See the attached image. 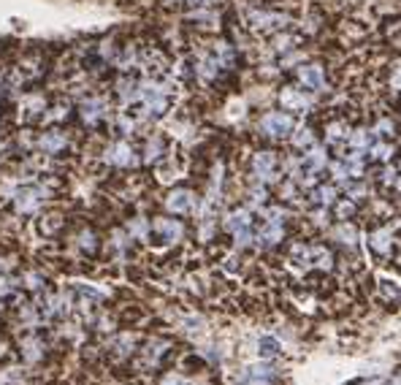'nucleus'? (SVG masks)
<instances>
[{"label": "nucleus", "mask_w": 401, "mask_h": 385, "mask_svg": "<svg viewBox=\"0 0 401 385\" xmlns=\"http://www.w3.org/2000/svg\"><path fill=\"white\" fill-rule=\"evenodd\" d=\"M245 24L247 30H255L263 36H277L282 30H290L293 17L277 11V8H266V6H249L245 11Z\"/></svg>", "instance_id": "f257e3e1"}, {"label": "nucleus", "mask_w": 401, "mask_h": 385, "mask_svg": "<svg viewBox=\"0 0 401 385\" xmlns=\"http://www.w3.org/2000/svg\"><path fill=\"white\" fill-rule=\"evenodd\" d=\"M138 103L150 117H163L171 103V90L157 79H144L138 82Z\"/></svg>", "instance_id": "f03ea898"}, {"label": "nucleus", "mask_w": 401, "mask_h": 385, "mask_svg": "<svg viewBox=\"0 0 401 385\" xmlns=\"http://www.w3.org/2000/svg\"><path fill=\"white\" fill-rule=\"evenodd\" d=\"M296 117L290 112H279V109H268V112L261 114L258 119V133L263 138H271V141H282V138H290L293 131H296Z\"/></svg>", "instance_id": "7ed1b4c3"}, {"label": "nucleus", "mask_w": 401, "mask_h": 385, "mask_svg": "<svg viewBox=\"0 0 401 385\" xmlns=\"http://www.w3.org/2000/svg\"><path fill=\"white\" fill-rule=\"evenodd\" d=\"M296 82L298 87L309 90L312 95H323L328 92V73H326V66L323 63H314V60H304L296 66Z\"/></svg>", "instance_id": "20e7f679"}, {"label": "nucleus", "mask_w": 401, "mask_h": 385, "mask_svg": "<svg viewBox=\"0 0 401 385\" xmlns=\"http://www.w3.org/2000/svg\"><path fill=\"white\" fill-rule=\"evenodd\" d=\"M279 98V106L290 114H309L314 109V95L309 90H301V87H293L285 85L282 90L277 92Z\"/></svg>", "instance_id": "39448f33"}, {"label": "nucleus", "mask_w": 401, "mask_h": 385, "mask_svg": "<svg viewBox=\"0 0 401 385\" xmlns=\"http://www.w3.org/2000/svg\"><path fill=\"white\" fill-rule=\"evenodd\" d=\"M277 171H279V160H277L274 152L261 150V152L252 155V177H255V180H261V182L277 180Z\"/></svg>", "instance_id": "423d86ee"}, {"label": "nucleus", "mask_w": 401, "mask_h": 385, "mask_svg": "<svg viewBox=\"0 0 401 385\" xmlns=\"http://www.w3.org/2000/svg\"><path fill=\"white\" fill-rule=\"evenodd\" d=\"M106 112H109V103H106V98H98V95L85 98V101H82V106H79L82 122L89 125V128H95L98 122H103V119H106Z\"/></svg>", "instance_id": "0eeeda50"}, {"label": "nucleus", "mask_w": 401, "mask_h": 385, "mask_svg": "<svg viewBox=\"0 0 401 385\" xmlns=\"http://www.w3.org/2000/svg\"><path fill=\"white\" fill-rule=\"evenodd\" d=\"M44 190L41 187H24L17 193V209L20 212H33V209H38L41 201H44Z\"/></svg>", "instance_id": "6e6552de"}, {"label": "nucleus", "mask_w": 401, "mask_h": 385, "mask_svg": "<svg viewBox=\"0 0 401 385\" xmlns=\"http://www.w3.org/2000/svg\"><path fill=\"white\" fill-rule=\"evenodd\" d=\"M155 231H157V236H160L166 245H174V242H179V239H182V233H184L182 223H177V220H168V217H160V220L155 223Z\"/></svg>", "instance_id": "1a4fd4ad"}, {"label": "nucleus", "mask_w": 401, "mask_h": 385, "mask_svg": "<svg viewBox=\"0 0 401 385\" xmlns=\"http://www.w3.org/2000/svg\"><path fill=\"white\" fill-rule=\"evenodd\" d=\"M106 155H109V163H114V166H133L136 163L133 147H131L128 141H117V144H112Z\"/></svg>", "instance_id": "9d476101"}, {"label": "nucleus", "mask_w": 401, "mask_h": 385, "mask_svg": "<svg viewBox=\"0 0 401 385\" xmlns=\"http://www.w3.org/2000/svg\"><path fill=\"white\" fill-rule=\"evenodd\" d=\"M38 144H41V150H44V152L57 155V152H63V150H66L68 138H66V133H60V131H46Z\"/></svg>", "instance_id": "9b49d317"}, {"label": "nucleus", "mask_w": 401, "mask_h": 385, "mask_svg": "<svg viewBox=\"0 0 401 385\" xmlns=\"http://www.w3.org/2000/svg\"><path fill=\"white\" fill-rule=\"evenodd\" d=\"M166 206H168L171 212H177V215H184V212L193 209V193H190V190H174V193L168 196Z\"/></svg>", "instance_id": "f8f14e48"}, {"label": "nucleus", "mask_w": 401, "mask_h": 385, "mask_svg": "<svg viewBox=\"0 0 401 385\" xmlns=\"http://www.w3.org/2000/svg\"><path fill=\"white\" fill-rule=\"evenodd\" d=\"M290 144H293L296 150H309L314 144V131L309 125H296V131H293V136H290Z\"/></svg>", "instance_id": "ddd939ff"}, {"label": "nucleus", "mask_w": 401, "mask_h": 385, "mask_svg": "<svg viewBox=\"0 0 401 385\" xmlns=\"http://www.w3.org/2000/svg\"><path fill=\"white\" fill-rule=\"evenodd\" d=\"M312 201L314 204H334L336 201V187H331V184H323V187H317V190H312Z\"/></svg>", "instance_id": "4468645a"}, {"label": "nucleus", "mask_w": 401, "mask_h": 385, "mask_svg": "<svg viewBox=\"0 0 401 385\" xmlns=\"http://www.w3.org/2000/svg\"><path fill=\"white\" fill-rule=\"evenodd\" d=\"M382 38H385V41H388L391 46L401 49V20L385 24V30H382Z\"/></svg>", "instance_id": "2eb2a0df"}, {"label": "nucleus", "mask_w": 401, "mask_h": 385, "mask_svg": "<svg viewBox=\"0 0 401 385\" xmlns=\"http://www.w3.org/2000/svg\"><path fill=\"white\" fill-rule=\"evenodd\" d=\"M163 136H152L150 141H147V160H155L163 155Z\"/></svg>", "instance_id": "dca6fc26"}, {"label": "nucleus", "mask_w": 401, "mask_h": 385, "mask_svg": "<svg viewBox=\"0 0 401 385\" xmlns=\"http://www.w3.org/2000/svg\"><path fill=\"white\" fill-rule=\"evenodd\" d=\"M261 347H263V353H266V356H274V353L279 350V344H277L274 340H263L261 342Z\"/></svg>", "instance_id": "f3484780"}, {"label": "nucleus", "mask_w": 401, "mask_h": 385, "mask_svg": "<svg viewBox=\"0 0 401 385\" xmlns=\"http://www.w3.org/2000/svg\"><path fill=\"white\" fill-rule=\"evenodd\" d=\"M163 385H187V383H184L182 377H168V380H166Z\"/></svg>", "instance_id": "a211bd4d"}]
</instances>
